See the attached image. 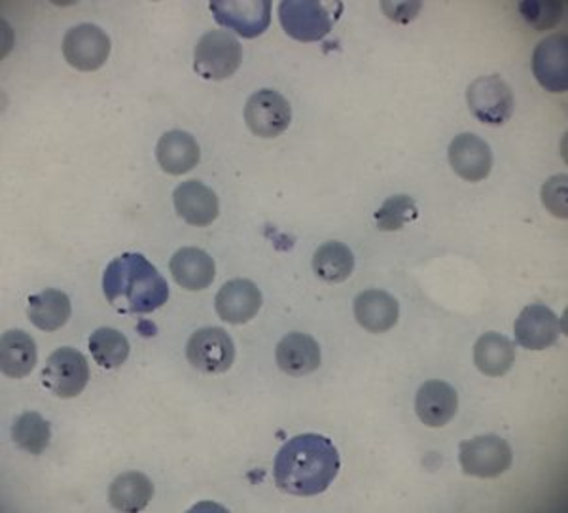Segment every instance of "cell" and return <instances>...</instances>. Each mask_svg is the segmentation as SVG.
I'll use <instances>...</instances> for the list:
<instances>
[{
	"label": "cell",
	"mask_w": 568,
	"mask_h": 513,
	"mask_svg": "<svg viewBox=\"0 0 568 513\" xmlns=\"http://www.w3.org/2000/svg\"><path fill=\"white\" fill-rule=\"evenodd\" d=\"M339 466V453L326 435L300 434L278 451L273 475L284 493L315 496L332 485Z\"/></svg>",
	"instance_id": "1"
},
{
	"label": "cell",
	"mask_w": 568,
	"mask_h": 513,
	"mask_svg": "<svg viewBox=\"0 0 568 513\" xmlns=\"http://www.w3.org/2000/svg\"><path fill=\"white\" fill-rule=\"evenodd\" d=\"M104 298L125 315H146L165 306L168 280L142 254H122L110 261L103 275Z\"/></svg>",
	"instance_id": "2"
},
{
	"label": "cell",
	"mask_w": 568,
	"mask_h": 513,
	"mask_svg": "<svg viewBox=\"0 0 568 513\" xmlns=\"http://www.w3.org/2000/svg\"><path fill=\"white\" fill-rule=\"evenodd\" d=\"M342 4H324L318 0H284L278 7V20L284 33L300 42H318L328 37L336 23Z\"/></svg>",
	"instance_id": "3"
},
{
	"label": "cell",
	"mask_w": 568,
	"mask_h": 513,
	"mask_svg": "<svg viewBox=\"0 0 568 513\" xmlns=\"http://www.w3.org/2000/svg\"><path fill=\"white\" fill-rule=\"evenodd\" d=\"M243 61L240 40L226 31L203 34L194 53V69L201 79L226 80L233 76Z\"/></svg>",
	"instance_id": "4"
},
{
	"label": "cell",
	"mask_w": 568,
	"mask_h": 513,
	"mask_svg": "<svg viewBox=\"0 0 568 513\" xmlns=\"http://www.w3.org/2000/svg\"><path fill=\"white\" fill-rule=\"evenodd\" d=\"M511 449L506 440L495 434L478 435L460 443L459 462L465 474L493 480L511 466Z\"/></svg>",
	"instance_id": "5"
},
{
	"label": "cell",
	"mask_w": 568,
	"mask_h": 513,
	"mask_svg": "<svg viewBox=\"0 0 568 513\" xmlns=\"http://www.w3.org/2000/svg\"><path fill=\"white\" fill-rule=\"evenodd\" d=\"M90 381V368L82 352L61 347L45 360L42 383L58 398H77Z\"/></svg>",
	"instance_id": "6"
},
{
	"label": "cell",
	"mask_w": 568,
	"mask_h": 513,
	"mask_svg": "<svg viewBox=\"0 0 568 513\" xmlns=\"http://www.w3.org/2000/svg\"><path fill=\"white\" fill-rule=\"evenodd\" d=\"M466 101L470 112L485 125H504L514 114V92L497 74L474 80Z\"/></svg>",
	"instance_id": "7"
},
{
	"label": "cell",
	"mask_w": 568,
	"mask_h": 513,
	"mask_svg": "<svg viewBox=\"0 0 568 513\" xmlns=\"http://www.w3.org/2000/svg\"><path fill=\"white\" fill-rule=\"evenodd\" d=\"M186 357L195 370L203 373H224L235 360V345L226 330L209 326L195 331L186 345Z\"/></svg>",
	"instance_id": "8"
},
{
	"label": "cell",
	"mask_w": 568,
	"mask_h": 513,
	"mask_svg": "<svg viewBox=\"0 0 568 513\" xmlns=\"http://www.w3.org/2000/svg\"><path fill=\"white\" fill-rule=\"evenodd\" d=\"M63 55L77 71H98L110 55L109 34L93 23L72 27L63 39Z\"/></svg>",
	"instance_id": "9"
},
{
	"label": "cell",
	"mask_w": 568,
	"mask_h": 513,
	"mask_svg": "<svg viewBox=\"0 0 568 513\" xmlns=\"http://www.w3.org/2000/svg\"><path fill=\"white\" fill-rule=\"evenodd\" d=\"M245 122L256 137H278L291 125V103L281 93L260 90L246 101Z\"/></svg>",
	"instance_id": "10"
},
{
	"label": "cell",
	"mask_w": 568,
	"mask_h": 513,
	"mask_svg": "<svg viewBox=\"0 0 568 513\" xmlns=\"http://www.w3.org/2000/svg\"><path fill=\"white\" fill-rule=\"evenodd\" d=\"M211 12L220 25L233 29L240 37L256 39L272 21V2L267 0H224L211 2Z\"/></svg>",
	"instance_id": "11"
},
{
	"label": "cell",
	"mask_w": 568,
	"mask_h": 513,
	"mask_svg": "<svg viewBox=\"0 0 568 513\" xmlns=\"http://www.w3.org/2000/svg\"><path fill=\"white\" fill-rule=\"evenodd\" d=\"M567 34H551L532 53V72L538 84L549 93H565L568 88Z\"/></svg>",
	"instance_id": "12"
},
{
	"label": "cell",
	"mask_w": 568,
	"mask_h": 513,
	"mask_svg": "<svg viewBox=\"0 0 568 513\" xmlns=\"http://www.w3.org/2000/svg\"><path fill=\"white\" fill-rule=\"evenodd\" d=\"M449 163L466 183H479L491 173L493 152L489 144L478 135L460 133L449 146Z\"/></svg>",
	"instance_id": "13"
},
{
	"label": "cell",
	"mask_w": 568,
	"mask_h": 513,
	"mask_svg": "<svg viewBox=\"0 0 568 513\" xmlns=\"http://www.w3.org/2000/svg\"><path fill=\"white\" fill-rule=\"evenodd\" d=\"M216 312L230 325H246L258 315L262 293L248 279H233L220 288L214 299Z\"/></svg>",
	"instance_id": "14"
},
{
	"label": "cell",
	"mask_w": 568,
	"mask_h": 513,
	"mask_svg": "<svg viewBox=\"0 0 568 513\" xmlns=\"http://www.w3.org/2000/svg\"><path fill=\"white\" fill-rule=\"evenodd\" d=\"M517 345L529 351H542L557 343L561 328L556 312L542 304L525 307L514 326Z\"/></svg>",
	"instance_id": "15"
},
{
	"label": "cell",
	"mask_w": 568,
	"mask_h": 513,
	"mask_svg": "<svg viewBox=\"0 0 568 513\" xmlns=\"http://www.w3.org/2000/svg\"><path fill=\"white\" fill-rule=\"evenodd\" d=\"M175 208L182 220L195 228H205L219 218L220 203L213 189L200 183L187 181L182 183L173 194Z\"/></svg>",
	"instance_id": "16"
},
{
	"label": "cell",
	"mask_w": 568,
	"mask_h": 513,
	"mask_svg": "<svg viewBox=\"0 0 568 513\" xmlns=\"http://www.w3.org/2000/svg\"><path fill=\"white\" fill-rule=\"evenodd\" d=\"M457 408H459V397H457V390L449 383L426 381L417 390L415 411L420 422L430 429L446 427L457 413Z\"/></svg>",
	"instance_id": "17"
},
{
	"label": "cell",
	"mask_w": 568,
	"mask_h": 513,
	"mask_svg": "<svg viewBox=\"0 0 568 513\" xmlns=\"http://www.w3.org/2000/svg\"><path fill=\"white\" fill-rule=\"evenodd\" d=\"M355 317L364 330L383 334L396 326L400 317V307L390 294L372 288L356 296Z\"/></svg>",
	"instance_id": "18"
},
{
	"label": "cell",
	"mask_w": 568,
	"mask_h": 513,
	"mask_svg": "<svg viewBox=\"0 0 568 513\" xmlns=\"http://www.w3.org/2000/svg\"><path fill=\"white\" fill-rule=\"evenodd\" d=\"M155 157L169 175H186L200 163V144L186 131H168L158 143Z\"/></svg>",
	"instance_id": "19"
},
{
	"label": "cell",
	"mask_w": 568,
	"mask_h": 513,
	"mask_svg": "<svg viewBox=\"0 0 568 513\" xmlns=\"http://www.w3.org/2000/svg\"><path fill=\"white\" fill-rule=\"evenodd\" d=\"M277 365L288 376H307L321 366V347L317 341L300 331L284 336L277 345Z\"/></svg>",
	"instance_id": "20"
},
{
	"label": "cell",
	"mask_w": 568,
	"mask_h": 513,
	"mask_svg": "<svg viewBox=\"0 0 568 513\" xmlns=\"http://www.w3.org/2000/svg\"><path fill=\"white\" fill-rule=\"evenodd\" d=\"M169 267L179 286L192 293L209 288L213 285L214 275H216L213 258L205 250L195 247L181 248L171 258Z\"/></svg>",
	"instance_id": "21"
},
{
	"label": "cell",
	"mask_w": 568,
	"mask_h": 513,
	"mask_svg": "<svg viewBox=\"0 0 568 513\" xmlns=\"http://www.w3.org/2000/svg\"><path fill=\"white\" fill-rule=\"evenodd\" d=\"M37 343L23 330H8L2 334L0 343V368L12 379H23L37 366Z\"/></svg>",
	"instance_id": "22"
},
{
	"label": "cell",
	"mask_w": 568,
	"mask_h": 513,
	"mask_svg": "<svg viewBox=\"0 0 568 513\" xmlns=\"http://www.w3.org/2000/svg\"><path fill=\"white\" fill-rule=\"evenodd\" d=\"M514 360H516V345L503 334L487 331L476 341L474 362L484 376H506L511 370Z\"/></svg>",
	"instance_id": "23"
},
{
	"label": "cell",
	"mask_w": 568,
	"mask_h": 513,
	"mask_svg": "<svg viewBox=\"0 0 568 513\" xmlns=\"http://www.w3.org/2000/svg\"><path fill=\"white\" fill-rule=\"evenodd\" d=\"M152 496H154V485L141 472H125L118 475L109 489L110 506L118 512H141L149 506Z\"/></svg>",
	"instance_id": "24"
},
{
	"label": "cell",
	"mask_w": 568,
	"mask_h": 513,
	"mask_svg": "<svg viewBox=\"0 0 568 513\" xmlns=\"http://www.w3.org/2000/svg\"><path fill=\"white\" fill-rule=\"evenodd\" d=\"M29 319L39 330L58 331L71 319V299L55 288L33 294L29 298Z\"/></svg>",
	"instance_id": "25"
},
{
	"label": "cell",
	"mask_w": 568,
	"mask_h": 513,
	"mask_svg": "<svg viewBox=\"0 0 568 513\" xmlns=\"http://www.w3.org/2000/svg\"><path fill=\"white\" fill-rule=\"evenodd\" d=\"M313 269L326 283H343L355 269V256L347 245L328 240L313 256Z\"/></svg>",
	"instance_id": "26"
},
{
	"label": "cell",
	"mask_w": 568,
	"mask_h": 513,
	"mask_svg": "<svg viewBox=\"0 0 568 513\" xmlns=\"http://www.w3.org/2000/svg\"><path fill=\"white\" fill-rule=\"evenodd\" d=\"M91 357L104 370H116L125 365L130 357V341L122 331L114 328H99L91 334L90 343Z\"/></svg>",
	"instance_id": "27"
},
{
	"label": "cell",
	"mask_w": 568,
	"mask_h": 513,
	"mask_svg": "<svg viewBox=\"0 0 568 513\" xmlns=\"http://www.w3.org/2000/svg\"><path fill=\"white\" fill-rule=\"evenodd\" d=\"M12 440L27 453L42 455L52 440L50 422L34 411H27L13 422Z\"/></svg>",
	"instance_id": "28"
},
{
	"label": "cell",
	"mask_w": 568,
	"mask_h": 513,
	"mask_svg": "<svg viewBox=\"0 0 568 513\" xmlns=\"http://www.w3.org/2000/svg\"><path fill=\"white\" fill-rule=\"evenodd\" d=\"M419 208L409 195H393L375 213V226L379 232H398L409 222L417 220Z\"/></svg>",
	"instance_id": "29"
},
{
	"label": "cell",
	"mask_w": 568,
	"mask_h": 513,
	"mask_svg": "<svg viewBox=\"0 0 568 513\" xmlns=\"http://www.w3.org/2000/svg\"><path fill=\"white\" fill-rule=\"evenodd\" d=\"M567 4L557 2V0H527L519 4V13L524 16V20L535 29H551L559 25L562 20Z\"/></svg>",
	"instance_id": "30"
},
{
	"label": "cell",
	"mask_w": 568,
	"mask_h": 513,
	"mask_svg": "<svg viewBox=\"0 0 568 513\" xmlns=\"http://www.w3.org/2000/svg\"><path fill=\"white\" fill-rule=\"evenodd\" d=\"M542 199L551 215L567 218V175L551 176L544 184Z\"/></svg>",
	"instance_id": "31"
},
{
	"label": "cell",
	"mask_w": 568,
	"mask_h": 513,
	"mask_svg": "<svg viewBox=\"0 0 568 513\" xmlns=\"http://www.w3.org/2000/svg\"><path fill=\"white\" fill-rule=\"evenodd\" d=\"M383 10L388 18L398 23H409L420 10L419 2H383Z\"/></svg>",
	"instance_id": "32"
}]
</instances>
